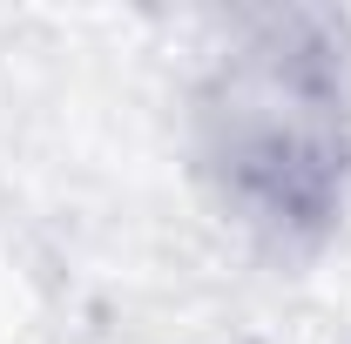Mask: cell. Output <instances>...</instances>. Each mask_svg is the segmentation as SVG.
<instances>
[{
  "label": "cell",
  "mask_w": 351,
  "mask_h": 344,
  "mask_svg": "<svg viewBox=\"0 0 351 344\" xmlns=\"http://www.w3.org/2000/svg\"><path fill=\"white\" fill-rule=\"evenodd\" d=\"M217 169L243 210L298 236L338 210L345 189V61L311 21H284L250 54H237L210 101Z\"/></svg>",
  "instance_id": "obj_1"
}]
</instances>
